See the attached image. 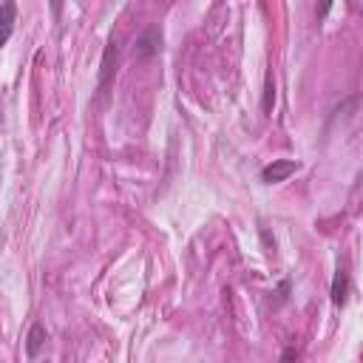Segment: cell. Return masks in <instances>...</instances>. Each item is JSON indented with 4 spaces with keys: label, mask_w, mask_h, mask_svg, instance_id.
<instances>
[{
    "label": "cell",
    "mask_w": 363,
    "mask_h": 363,
    "mask_svg": "<svg viewBox=\"0 0 363 363\" xmlns=\"http://www.w3.org/2000/svg\"><path fill=\"white\" fill-rule=\"evenodd\" d=\"M298 167H301V164H298L295 159H272V162L261 170V182H264V184H278V182L289 179Z\"/></svg>",
    "instance_id": "1"
},
{
    "label": "cell",
    "mask_w": 363,
    "mask_h": 363,
    "mask_svg": "<svg viewBox=\"0 0 363 363\" xmlns=\"http://www.w3.org/2000/svg\"><path fill=\"white\" fill-rule=\"evenodd\" d=\"M159 48H162V31H159V26L145 28V31L136 37V45H133V51H136L139 60H147V57L159 54Z\"/></svg>",
    "instance_id": "2"
},
{
    "label": "cell",
    "mask_w": 363,
    "mask_h": 363,
    "mask_svg": "<svg viewBox=\"0 0 363 363\" xmlns=\"http://www.w3.org/2000/svg\"><path fill=\"white\" fill-rule=\"evenodd\" d=\"M329 295H332V303L335 306H343L349 301V269H346V264H337L335 278H332V286H329Z\"/></svg>",
    "instance_id": "3"
},
{
    "label": "cell",
    "mask_w": 363,
    "mask_h": 363,
    "mask_svg": "<svg viewBox=\"0 0 363 363\" xmlns=\"http://www.w3.org/2000/svg\"><path fill=\"white\" fill-rule=\"evenodd\" d=\"M14 20H17V6L14 3H3L0 6V48L9 43L11 31H14Z\"/></svg>",
    "instance_id": "4"
},
{
    "label": "cell",
    "mask_w": 363,
    "mask_h": 363,
    "mask_svg": "<svg viewBox=\"0 0 363 363\" xmlns=\"http://www.w3.org/2000/svg\"><path fill=\"white\" fill-rule=\"evenodd\" d=\"M43 343H45V326L43 323H34L28 329V337H26V354L28 357H37V352H40Z\"/></svg>",
    "instance_id": "5"
},
{
    "label": "cell",
    "mask_w": 363,
    "mask_h": 363,
    "mask_svg": "<svg viewBox=\"0 0 363 363\" xmlns=\"http://www.w3.org/2000/svg\"><path fill=\"white\" fill-rule=\"evenodd\" d=\"M111 60L116 62V43L111 40L108 43V48H105V57H102V71H99V91H105L108 88V82H111Z\"/></svg>",
    "instance_id": "6"
},
{
    "label": "cell",
    "mask_w": 363,
    "mask_h": 363,
    "mask_svg": "<svg viewBox=\"0 0 363 363\" xmlns=\"http://www.w3.org/2000/svg\"><path fill=\"white\" fill-rule=\"evenodd\" d=\"M272 102H275V85H272V77L267 74V88H264V113L272 111Z\"/></svg>",
    "instance_id": "7"
},
{
    "label": "cell",
    "mask_w": 363,
    "mask_h": 363,
    "mask_svg": "<svg viewBox=\"0 0 363 363\" xmlns=\"http://www.w3.org/2000/svg\"><path fill=\"white\" fill-rule=\"evenodd\" d=\"M45 363H48V360H45Z\"/></svg>",
    "instance_id": "8"
}]
</instances>
